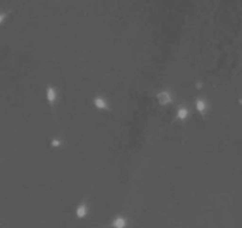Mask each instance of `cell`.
I'll use <instances>...</instances> for the list:
<instances>
[{"mask_svg": "<svg viewBox=\"0 0 242 228\" xmlns=\"http://www.w3.org/2000/svg\"><path fill=\"white\" fill-rule=\"evenodd\" d=\"M46 98H48V100H49L50 102L55 101V99H56V92H55L54 88H48V90H46Z\"/></svg>", "mask_w": 242, "mask_h": 228, "instance_id": "6", "label": "cell"}, {"mask_svg": "<svg viewBox=\"0 0 242 228\" xmlns=\"http://www.w3.org/2000/svg\"><path fill=\"white\" fill-rule=\"evenodd\" d=\"M86 214H87V207L84 204H80L77 207V209H76V215L78 218H84Z\"/></svg>", "mask_w": 242, "mask_h": 228, "instance_id": "3", "label": "cell"}, {"mask_svg": "<svg viewBox=\"0 0 242 228\" xmlns=\"http://www.w3.org/2000/svg\"><path fill=\"white\" fill-rule=\"evenodd\" d=\"M196 108H197V111H198L200 113H203V112L206 111V108H207V105H206V102H204L203 100L198 99V100L196 101Z\"/></svg>", "mask_w": 242, "mask_h": 228, "instance_id": "5", "label": "cell"}, {"mask_svg": "<svg viewBox=\"0 0 242 228\" xmlns=\"http://www.w3.org/2000/svg\"><path fill=\"white\" fill-rule=\"evenodd\" d=\"M113 226L115 228H125L126 221H125V219H122V218H116V219L113 221Z\"/></svg>", "mask_w": 242, "mask_h": 228, "instance_id": "4", "label": "cell"}, {"mask_svg": "<svg viewBox=\"0 0 242 228\" xmlns=\"http://www.w3.org/2000/svg\"><path fill=\"white\" fill-rule=\"evenodd\" d=\"M95 105H96L98 107H100V108L106 107V103H104V101L102 99H100V101H99V99H96V100H95Z\"/></svg>", "mask_w": 242, "mask_h": 228, "instance_id": "7", "label": "cell"}, {"mask_svg": "<svg viewBox=\"0 0 242 228\" xmlns=\"http://www.w3.org/2000/svg\"><path fill=\"white\" fill-rule=\"evenodd\" d=\"M189 115V111L185 108V107H180L178 111H177V119L179 120H185Z\"/></svg>", "mask_w": 242, "mask_h": 228, "instance_id": "2", "label": "cell"}, {"mask_svg": "<svg viewBox=\"0 0 242 228\" xmlns=\"http://www.w3.org/2000/svg\"><path fill=\"white\" fill-rule=\"evenodd\" d=\"M158 101L162 103V105H168L169 102H170V98H171V95L168 93V92H162V93H159L158 94Z\"/></svg>", "mask_w": 242, "mask_h": 228, "instance_id": "1", "label": "cell"}]
</instances>
